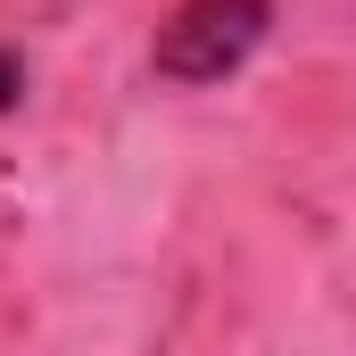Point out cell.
<instances>
[{"mask_svg": "<svg viewBox=\"0 0 356 356\" xmlns=\"http://www.w3.org/2000/svg\"><path fill=\"white\" fill-rule=\"evenodd\" d=\"M266 25H273V0H175L149 42V67L166 83H224L232 67H249Z\"/></svg>", "mask_w": 356, "mask_h": 356, "instance_id": "1", "label": "cell"}, {"mask_svg": "<svg viewBox=\"0 0 356 356\" xmlns=\"http://www.w3.org/2000/svg\"><path fill=\"white\" fill-rule=\"evenodd\" d=\"M25 99V67H17V50H0V116Z\"/></svg>", "mask_w": 356, "mask_h": 356, "instance_id": "2", "label": "cell"}]
</instances>
